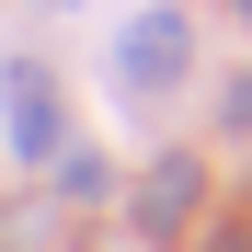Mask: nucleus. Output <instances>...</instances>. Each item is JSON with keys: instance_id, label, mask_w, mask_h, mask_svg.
I'll return each mask as SVG.
<instances>
[{"instance_id": "nucleus-1", "label": "nucleus", "mask_w": 252, "mask_h": 252, "mask_svg": "<svg viewBox=\"0 0 252 252\" xmlns=\"http://www.w3.org/2000/svg\"><path fill=\"white\" fill-rule=\"evenodd\" d=\"M115 69L138 80V92H160V80L184 69V12H138V23H126V46H115Z\"/></svg>"}, {"instance_id": "nucleus-2", "label": "nucleus", "mask_w": 252, "mask_h": 252, "mask_svg": "<svg viewBox=\"0 0 252 252\" xmlns=\"http://www.w3.org/2000/svg\"><path fill=\"white\" fill-rule=\"evenodd\" d=\"M12 149H23V160L58 149V92H46V69H12Z\"/></svg>"}, {"instance_id": "nucleus-3", "label": "nucleus", "mask_w": 252, "mask_h": 252, "mask_svg": "<svg viewBox=\"0 0 252 252\" xmlns=\"http://www.w3.org/2000/svg\"><path fill=\"white\" fill-rule=\"evenodd\" d=\"M184 206H195V160H160L138 195V229H184Z\"/></svg>"}, {"instance_id": "nucleus-4", "label": "nucleus", "mask_w": 252, "mask_h": 252, "mask_svg": "<svg viewBox=\"0 0 252 252\" xmlns=\"http://www.w3.org/2000/svg\"><path fill=\"white\" fill-rule=\"evenodd\" d=\"M218 252H252V229H229V241H218Z\"/></svg>"}, {"instance_id": "nucleus-5", "label": "nucleus", "mask_w": 252, "mask_h": 252, "mask_svg": "<svg viewBox=\"0 0 252 252\" xmlns=\"http://www.w3.org/2000/svg\"><path fill=\"white\" fill-rule=\"evenodd\" d=\"M241 12H252V0H241Z\"/></svg>"}]
</instances>
